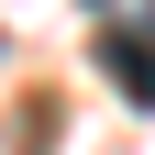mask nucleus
<instances>
[{"mask_svg":"<svg viewBox=\"0 0 155 155\" xmlns=\"http://www.w3.org/2000/svg\"><path fill=\"white\" fill-rule=\"evenodd\" d=\"M100 55H111V78H122V100H133V111H155V45H144V33H111Z\"/></svg>","mask_w":155,"mask_h":155,"instance_id":"f257e3e1","label":"nucleus"}]
</instances>
